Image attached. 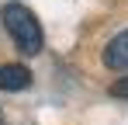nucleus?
Instances as JSON below:
<instances>
[{
  "label": "nucleus",
  "mask_w": 128,
  "mask_h": 125,
  "mask_svg": "<svg viewBox=\"0 0 128 125\" xmlns=\"http://www.w3.org/2000/svg\"><path fill=\"white\" fill-rule=\"evenodd\" d=\"M0 21H4V28L10 31L18 52H24V56H38V52H42V42H45L42 28H38L35 14H31L24 4H7V7L0 11Z\"/></svg>",
  "instance_id": "obj_1"
},
{
  "label": "nucleus",
  "mask_w": 128,
  "mask_h": 125,
  "mask_svg": "<svg viewBox=\"0 0 128 125\" xmlns=\"http://www.w3.org/2000/svg\"><path fill=\"white\" fill-rule=\"evenodd\" d=\"M31 87V73L18 62H4L0 66V90H24Z\"/></svg>",
  "instance_id": "obj_2"
},
{
  "label": "nucleus",
  "mask_w": 128,
  "mask_h": 125,
  "mask_svg": "<svg viewBox=\"0 0 128 125\" xmlns=\"http://www.w3.org/2000/svg\"><path fill=\"white\" fill-rule=\"evenodd\" d=\"M104 66H111V70H128V31H121L118 38H111V45L104 49Z\"/></svg>",
  "instance_id": "obj_3"
},
{
  "label": "nucleus",
  "mask_w": 128,
  "mask_h": 125,
  "mask_svg": "<svg viewBox=\"0 0 128 125\" xmlns=\"http://www.w3.org/2000/svg\"><path fill=\"white\" fill-rule=\"evenodd\" d=\"M111 94L114 97H128V77H121L118 83H111Z\"/></svg>",
  "instance_id": "obj_4"
}]
</instances>
